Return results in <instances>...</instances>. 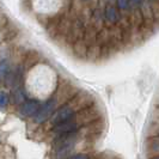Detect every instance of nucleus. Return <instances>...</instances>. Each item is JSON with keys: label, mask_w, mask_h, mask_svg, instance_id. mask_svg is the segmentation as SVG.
<instances>
[{"label": "nucleus", "mask_w": 159, "mask_h": 159, "mask_svg": "<svg viewBox=\"0 0 159 159\" xmlns=\"http://www.w3.org/2000/svg\"><path fill=\"white\" fill-rule=\"evenodd\" d=\"M57 104H59V99L56 98L55 96L54 97H50L48 101H46L43 104H41L40 109L37 114L32 117L34 119V122L37 123V125H41V123H44L47 120L50 119V116L54 114V111L57 108Z\"/></svg>", "instance_id": "nucleus-1"}, {"label": "nucleus", "mask_w": 159, "mask_h": 159, "mask_svg": "<svg viewBox=\"0 0 159 159\" xmlns=\"http://www.w3.org/2000/svg\"><path fill=\"white\" fill-rule=\"evenodd\" d=\"M41 104L42 103L39 99H34V98L25 99L19 107V112H20V115H23L25 117H34L39 111Z\"/></svg>", "instance_id": "nucleus-2"}, {"label": "nucleus", "mask_w": 159, "mask_h": 159, "mask_svg": "<svg viewBox=\"0 0 159 159\" xmlns=\"http://www.w3.org/2000/svg\"><path fill=\"white\" fill-rule=\"evenodd\" d=\"M145 152L148 158L159 156V136H150L145 143Z\"/></svg>", "instance_id": "nucleus-3"}, {"label": "nucleus", "mask_w": 159, "mask_h": 159, "mask_svg": "<svg viewBox=\"0 0 159 159\" xmlns=\"http://www.w3.org/2000/svg\"><path fill=\"white\" fill-rule=\"evenodd\" d=\"M73 53L80 59H86V53H88V44L84 42V40H78L73 44Z\"/></svg>", "instance_id": "nucleus-4"}, {"label": "nucleus", "mask_w": 159, "mask_h": 159, "mask_svg": "<svg viewBox=\"0 0 159 159\" xmlns=\"http://www.w3.org/2000/svg\"><path fill=\"white\" fill-rule=\"evenodd\" d=\"M104 17L107 19V22L110 24H116L120 19V15L117 12V10L111 6V5H108L105 10H104Z\"/></svg>", "instance_id": "nucleus-5"}, {"label": "nucleus", "mask_w": 159, "mask_h": 159, "mask_svg": "<svg viewBox=\"0 0 159 159\" xmlns=\"http://www.w3.org/2000/svg\"><path fill=\"white\" fill-rule=\"evenodd\" d=\"M10 72H11V67H10L8 61L5 59L1 60L0 61V83H5Z\"/></svg>", "instance_id": "nucleus-6"}, {"label": "nucleus", "mask_w": 159, "mask_h": 159, "mask_svg": "<svg viewBox=\"0 0 159 159\" xmlns=\"http://www.w3.org/2000/svg\"><path fill=\"white\" fill-rule=\"evenodd\" d=\"M146 134H147V138H150V136H159V123L151 122Z\"/></svg>", "instance_id": "nucleus-7"}, {"label": "nucleus", "mask_w": 159, "mask_h": 159, "mask_svg": "<svg viewBox=\"0 0 159 159\" xmlns=\"http://www.w3.org/2000/svg\"><path fill=\"white\" fill-rule=\"evenodd\" d=\"M10 104V97L5 91H0V109L7 108Z\"/></svg>", "instance_id": "nucleus-8"}, {"label": "nucleus", "mask_w": 159, "mask_h": 159, "mask_svg": "<svg viewBox=\"0 0 159 159\" xmlns=\"http://www.w3.org/2000/svg\"><path fill=\"white\" fill-rule=\"evenodd\" d=\"M150 121L153 123H159V107H154V109L152 110Z\"/></svg>", "instance_id": "nucleus-9"}, {"label": "nucleus", "mask_w": 159, "mask_h": 159, "mask_svg": "<svg viewBox=\"0 0 159 159\" xmlns=\"http://www.w3.org/2000/svg\"><path fill=\"white\" fill-rule=\"evenodd\" d=\"M151 11H152V17H153V19H159V4H157V2L152 4Z\"/></svg>", "instance_id": "nucleus-10"}, {"label": "nucleus", "mask_w": 159, "mask_h": 159, "mask_svg": "<svg viewBox=\"0 0 159 159\" xmlns=\"http://www.w3.org/2000/svg\"><path fill=\"white\" fill-rule=\"evenodd\" d=\"M117 7L121 11H126L129 7V0H117Z\"/></svg>", "instance_id": "nucleus-11"}, {"label": "nucleus", "mask_w": 159, "mask_h": 159, "mask_svg": "<svg viewBox=\"0 0 159 159\" xmlns=\"http://www.w3.org/2000/svg\"><path fill=\"white\" fill-rule=\"evenodd\" d=\"M67 159H91V156L88 153H78V154H72Z\"/></svg>", "instance_id": "nucleus-12"}, {"label": "nucleus", "mask_w": 159, "mask_h": 159, "mask_svg": "<svg viewBox=\"0 0 159 159\" xmlns=\"http://www.w3.org/2000/svg\"><path fill=\"white\" fill-rule=\"evenodd\" d=\"M148 159H159V156H154V157H151V158Z\"/></svg>", "instance_id": "nucleus-13"}, {"label": "nucleus", "mask_w": 159, "mask_h": 159, "mask_svg": "<svg viewBox=\"0 0 159 159\" xmlns=\"http://www.w3.org/2000/svg\"><path fill=\"white\" fill-rule=\"evenodd\" d=\"M133 1H134V2H135V4H139V2H140V1H141V0H133Z\"/></svg>", "instance_id": "nucleus-14"}, {"label": "nucleus", "mask_w": 159, "mask_h": 159, "mask_svg": "<svg viewBox=\"0 0 159 159\" xmlns=\"http://www.w3.org/2000/svg\"><path fill=\"white\" fill-rule=\"evenodd\" d=\"M84 1H86V0H84Z\"/></svg>", "instance_id": "nucleus-15"}]
</instances>
